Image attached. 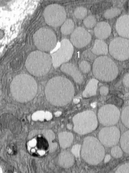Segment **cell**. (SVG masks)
I'll return each mask as SVG.
<instances>
[{"mask_svg":"<svg viewBox=\"0 0 129 173\" xmlns=\"http://www.w3.org/2000/svg\"><path fill=\"white\" fill-rule=\"evenodd\" d=\"M75 93L73 85L68 79L61 76L54 77L47 83L45 94L47 100L58 106L65 105L72 99Z\"/></svg>","mask_w":129,"mask_h":173,"instance_id":"1","label":"cell"},{"mask_svg":"<svg viewBox=\"0 0 129 173\" xmlns=\"http://www.w3.org/2000/svg\"><path fill=\"white\" fill-rule=\"evenodd\" d=\"M10 89L13 98L16 101L26 102L33 99L37 92L36 81L31 76L21 74L16 76L12 80Z\"/></svg>","mask_w":129,"mask_h":173,"instance_id":"2","label":"cell"},{"mask_svg":"<svg viewBox=\"0 0 129 173\" xmlns=\"http://www.w3.org/2000/svg\"><path fill=\"white\" fill-rule=\"evenodd\" d=\"M25 65L28 71L33 76H43L47 74L51 68V57L44 52L35 51L28 55Z\"/></svg>","mask_w":129,"mask_h":173,"instance_id":"3","label":"cell"},{"mask_svg":"<svg viewBox=\"0 0 129 173\" xmlns=\"http://www.w3.org/2000/svg\"><path fill=\"white\" fill-rule=\"evenodd\" d=\"M104 154V147L96 138L88 136L84 139L81 154L86 162L91 165H97L102 161Z\"/></svg>","mask_w":129,"mask_h":173,"instance_id":"4","label":"cell"},{"mask_svg":"<svg viewBox=\"0 0 129 173\" xmlns=\"http://www.w3.org/2000/svg\"><path fill=\"white\" fill-rule=\"evenodd\" d=\"M93 72L97 79L104 81H110L115 79L118 74V69L115 62L110 58L100 56L94 61Z\"/></svg>","mask_w":129,"mask_h":173,"instance_id":"5","label":"cell"},{"mask_svg":"<svg viewBox=\"0 0 129 173\" xmlns=\"http://www.w3.org/2000/svg\"><path fill=\"white\" fill-rule=\"evenodd\" d=\"M72 121L73 130L77 133L84 135L92 132L97 127L98 121L95 113L86 110L75 115Z\"/></svg>","mask_w":129,"mask_h":173,"instance_id":"6","label":"cell"},{"mask_svg":"<svg viewBox=\"0 0 129 173\" xmlns=\"http://www.w3.org/2000/svg\"><path fill=\"white\" fill-rule=\"evenodd\" d=\"M34 44L40 51H51L56 46L57 38L54 33L49 28L43 27L37 30L33 35Z\"/></svg>","mask_w":129,"mask_h":173,"instance_id":"7","label":"cell"},{"mask_svg":"<svg viewBox=\"0 0 129 173\" xmlns=\"http://www.w3.org/2000/svg\"><path fill=\"white\" fill-rule=\"evenodd\" d=\"M44 16L46 23L49 25L58 27L62 25L66 20V11L62 6L58 4H51L45 8Z\"/></svg>","mask_w":129,"mask_h":173,"instance_id":"8","label":"cell"},{"mask_svg":"<svg viewBox=\"0 0 129 173\" xmlns=\"http://www.w3.org/2000/svg\"><path fill=\"white\" fill-rule=\"evenodd\" d=\"M73 51V47L71 42L67 39H62L59 48L51 55L53 67L58 68L68 61L71 58Z\"/></svg>","mask_w":129,"mask_h":173,"instance_id":"9","label":"cell"},{"mask_svg":"<svg viewBox=\"0 0 129 173\" xmlns=\"http://www.w3.org/2000/svg\"><path fill=\"white\" fill-rule=\"evenodd\" d=\"M110 55L115 59L123 61L129 59V40L122 37L113 39L109 46Z\"/></svg>","mask_w":129,"mask_h":173,"instance_id":"10","label":"cell"},{"mask_svg":"<svg viewBox=\"0 0 129 173\" xmlns=\"http://www.w3.org/2000/svg\"><path fill=\"white\" fill-rule=\"evenodd\" d=\"M120 113L115 105L108 104L102 107L99 110L98 118L100 123L104 126H109L116 124L118 120Z\"/></svg>","mask_w":129,"mask_h":173,"instance_id":"11","label":"cell"},{"mask_svg":"<svg viewBox=\"0 0 129 173\" xmlns=\"http://www.w3.org/2000/svg\"><path fill=\"white\" fill-rule=\"evenodd\" d=\"M120 137V132L115 126L102 128L99 134V139L102 144L107 147L116 145Z\"/></svg>","mask_w":129,"mask_h":173,"instance_id":"12","label":"cell"},{"mask_svg":"<svg viewBox=\"0 0 129 173\" xmlns=\"http://www.w3.org/2000/svg\"><path fill=\"white\" fill-rule=\"evenodd\" d=\"M91 36L89 33L84 28L78 27L75 29L71 36V43L76 48H83L90 42Z\"/></svg>","mask_w":129,"mask_h":173,"instance_id":"13","label":"cell"},{"mask_svg":"<svg viewBox=\"0 0 129 173\" xmlns=\"http://www.w3.org/2000/svg\"><path fill=\"white\" fill-rule=\"evenodd\" d=\"M115 28L119 35L129 38V15H124L119 17L116 21Z\"/></svg>","mask_w":129,"mask_h":173,"instance_id":"14","label":"cell"},{"mask_svg":"<svg viewBox=\"0 0 129 173\" xmlns=\"http://www.w3.org/2000/svg\"><path fill=\"white\" fill-rule=\"evenodd\" d=\"M60 69L62 72L71 76L76 83L81 84L83 81L82 75L73 64L71 63L64 64L61 66Z\"/></svg>","mask_w":129,"mask_h":173,"instance_id":"15","label":"cell"},{"mask_svg":"<svg viewBox=\"0 0 129 173\" xmlns=\"http://www.w3.org/2000/svg\"><path fill=\"white\" fill-rule=\"evenodd\" d=\"M95 36L100 39H104L108 37L111 32L109 24L105 22H101L96 25L94 28Z\"/></svg>","mask_w":129,"mask_h":173,"instance_id":"16","label":"cell"},{"mask_svg":"<svg viewBox=\"0 0 129 173\" xmlns=\"http://www.w3.org/2000/svg\"><path fill=\"white\" fill-rule=\"evenodd\" d=\"M74 162V157L70 152L65 151L60 153L59 163L61 166L64 168H68L73 165Z\"/></svg>","mask_w":129,"mask_h":173,"instance_id":"17","label":"cell"},{"mask_svg":"<svg viewBox=\"0 0 129 173\" xmlns=\"http://www.w3.org/2000/svg\"><path fill=\"white\" fill-rule=\"evenodd\" d=\"M58 138L61 147L65 149L70 146L73 141V136L70 132H62L59 133Z\"/></svg>","mask_w":129,"mask_h":173,"instance_id":"18","label":"cell"},{"mask_svg":"<svg viewBox=\"0 0 129 173\" xmlns=\"http://www.w3.org/2000/svg\"><path fill=\"white\" fill-rule=\"evenodd\" d=\"M92 52L96 55L106 54L108 52V47L106 43L100 39L96 40L91 50Z\"/></svg>","mask_w":129,"mask_h":173,"instance_id":"19","label":"cell"},{"mask_svg":"<svg viewBox=\"0 0 129 173\" xmlns=\"http://www.w3.org/2000/svg\"><path fill=\"white\" fill-rule=\"evenodd\" d=\"M98 83V81L95 79H90L83 92V96L87 97L95 95Z\"/></svg>","mask_w":129,"mask_h":173,"instance_id":"20","label":"cell"},{"mask_svg":"<svg viewBox=\"0 0 129 173\" xmlns=\"http://www.w3.org/2000/svg\"><path fill=\"white\" fill-rule=\"evenodd\" d=\"M74 28V24L72 20L68 19L65 21L60 28L61 33L64 35H67L72 33Z\"/></svg>","mask_w":129,"mask_h":173,"instance_id":"21","label":"cell"},{"mask_svg":"<svg viewBox=\"0 0 129 173\" xmlns=\"http://www.w3.org/2000/svg\"><path fill=\"white\" fill-rule=\"evenodd\" d=\"M44 135L49 143L50 151L53 152L56 149L57 147L56 142H52L55 139V135L51 130H48L45 131Z\"/></svg>","mask_w":129,"mask_h":173,"instance_id":"22","label":"cell"},{"mask_svg":"<svg viewBox=\"0 0 129 173\" xmlns=\"http://www.w3.org/2000/svg\"><path fill=\"white\" fill-rule=\"evenodd\" d=\"M120 145L123 151L129 154V130L122 135L120 140Z\"/></svg>","mask_w":129,"mask_h":173,"instance_id":"23","label":"cell"},{"mask_svg":"<svg viewBox=\"0 0 129 173\" xmlns=\"http://www.w3.org/2000/svg\"><path fill=\"white\" fill-rule=\"evenodd\" d=\"M121 11L117 8L107 9L104 14V17L107 19L112 18L120 14Z\"/></svg>","mask_w":129,"mask_h":173,"instance_id":"24","label":"cell"},{"mask_svg":"<svg viewBox=\"0 0 129 173\" xmlns=\"http://www.w3.org/2000/svg\"><path fill=\"white\" fill-rule=\"evenodd\" d=\"M121 119L124 125L129 128V106L125 107L122 110Z\"/></svg>","mask_w":129,"mask_h":173,"instance_id":"25","label":"cell"},{"mask_svg":"<svg viewBox=\"0 0 129 173\" xmlns=\"http://www.w3.org/2000/svg\"><path fill=\"white\" fill-rule=\"evenodd\" d=\"M87 13V9L84 7H77L74 10V14L75 17L79 19L83 18Z\"/></svg>","mask_w":129,"mask_h":173,"instance_id":"26","label":"cell"},{"mask_svg":"<svg viewBox=\"0 0 129 173\" xmlns=\"http://www.w3.org/2000/svg\"><path fill=\"white\" fill-rule=\"evenodd\" d=\"M83 23L86 27L91 28L93 27L96 25V20L94 16L89 15L84 20Z\"/></svg>","mask_w":129,"mask_h":173,"instance_id":"27","label":"cell"},{"mask_svg":"<svg viewBox=\"0 0 129 173\" xmlns=\"http://www.w3.org/2000/svg\"><path fill=\"white\" fill-rule=\"evenodd\" d=\"M80 69L84 73L89 72L90 69V65L89 62L85 61H82L79 64Z\"/></svg>","mask_w":129,"mask_h":173,"instance_id":"28","label":"cell"},{"mask_svg":"<svg viewBox=\"0 0 129 173\" xmlns=\"http://www.w3.org/2000/svg\"><path fill=\"white\" fill-rule=\"evenodd\" d=\"M111 153L113 156L115 158L121 157L122 155V152L121 148L118 146L113 148L111 150Z\"/></svg>","mask_w":129,"mask_h":173,"instance_id":"29","label":"cell"},{"mask_svg":"<svg viewBox=\"0 0 129 173\" xmlns=\"http://www.w3.org/2000/svg\"><path fill=\"white\" fill-rule=\"evenodd\" d=\"M117 173H129V163H126L119 166L115 171Z\"/></svg>","mask_w":129,"mask_h":173,"instance_id":"30","label":"cell"},{"mask_svg":"<svg viewBox=\"0 0 129 173\" xmlns=\"http://www.w3.org/2000/svg\"><path fill=\"white\" fill-rule=\"evenodd\" d=\"M81 149V145L76 144L73 146L71 149V152L75 156L77 157L79 156Z\"/></svg>","mask_w":129,"mask_h":173,"instance_id":"31","label":"cell"},{"mask_svg":"<svg viewBox=\"0 0 129 173\" xmlns=\"http://www.w3.org/2000/svg\"><path fill=\"white\" fill-rule=\"evenodd\" d=\"M44 116V114L43 112H38L35 113L32 116V118L34 120H43Z\"/></svg>","mask_w":129,"mask_h":173,"instance_id":"32","label":"cell"},{"mask_svg":"<svg viewBox=\"0 0 129 173\" xmlns=\"http://www.w3.org/2000/svg\"><path fill=\"white\" fill-rule=\"evenodd\" d=\"M99 91L100 94L105 95L108 94V89L107 87L103 86L100 87Z\"/></svg>","mask_w":129,"mask_h":173,"instance_id":"33","label":"cell"},{"mask_svg":"<svg viewBox=\"0 0 129 173\" xmlns=\"http://www.w3.org/2000/svg\"><path fill=\"white\" fill-rule=\"evenodd\" d=\"M123 81L124 84L129 87V73L126 74L123 78Z\"/></svg>","mask_w":129,"mask_h":173,"instance_id":"34","label":"cell"},{"mask_svg":"<svg viewBox=\"0 0 129 173\" xmlns=\"http://www.w3.org/2000/svg\"><path fill=\"white\" fill-rule=\"evenodd\" d=\"M36 140L33 139L29 142L28 144L29 146L33 147L36 145Z\"/></svg>","mask_w":129,"mask_h":173,"instance_id":"35","label":"cell"},{"mask_svg":"<svg viewBox=\"0 0 129 173\" xmlns=\"http://www.w3.org/2000/svg\"><path fill=\"white\" fill-rule=\"evenodd\" d=\"M52 117L51 114L49 112H47L45 114V117L47 120H50Z\"/></svg>","mask_w":129,"mask_h":173,"instance_id":"36","label":"cell"},{"mask_svg":"<svg viewBox=\"0 0 129 173\" xmlns=\"http://www.w3.org/2000/svg\"><path fill=\"white\" fill-rule=\"evenodd\" d=\"M110 156L109 155H107L105 156L104 159V161L105 162H107L110 159Z\"/></svg>","mask_w":129,"mask_h":173,"instance_id":"37","label":"cell"},{"mask_svg":"<svg viewBox=\"0 0 129 173\" xmlns=\"http://www.w3.org/2000/svg\"><path fill=\"white\" fill-rule=\"evenodd\" d=\"M38 153L40 155H43L45 153V151L43 150H39L38 151Z\"/></svg>","mask_w":129,"mask_h":173,"instance_id":"38","label":"cell"},{"mask_svg":"<svg viewBox=\"0 0 129 173\" xmlns=\"http://www.w3.org/2000/svg\"><path fill=\"white\" fill-rule=\"evenodd\" d=\"M80 101V100L79 99H74L73 100L74 102L75 103H77Z\"/></svg>","mask_w":129,"mask_h":173,"instance_id":"39","label":"cell"},{"mask_svg":"<svg viewBox=\"0 0 129 173\" xmlns=\"http://www.w3.org/2000/svg\"><path fill=\"white\" fill-rule=\"evenodd\" d=\"M67 127L68 129L70 130L72 128V126L71 125L68 124L67 125Z\"/></svg>","mask_w":129,"mask_h":173,"instance_id":"40","label":"cell"},{"mask_svg":"<svg viewBox=\"0 0 129 173\" xmlns=\"http://www.w3.org/2000/svg\"><path fill=\"white\" fill-rule=\"evenodd\" d=\"M61 113L60 112H57L55 113V115L56 116H58L61 114Z\"/></svg>","mask_w":129,"mask_h":173,"instance_id":"41","label":"cell"},{"mask_svg":"<svg viewBox=\"0 0 129 173\" xmlns=\"http://www.w3.org/2000/svg\"><path fill=\"white\" fill-rule=\"evenodd\" d=\"M91 105L92 107H95V104H94V103H93V104H91Z\"/></svg>","mask_w":129,"mask_h":173,"instance_id":"42","label":"cell"},{"mask_svg":"<svg viewBox=\"0 0 129 173\" xmlns=\"http://www.w3.org/2000/svg\"><path fill=\"white\" fill-rule=\"evenodd\" d=\"M35 151V150L34 149H32V150H31V151H32V152H34Z\"/></svg>","mask_w":129,"mask_h":173,"instance_id":"43","label":"cell"}]
</instances>
